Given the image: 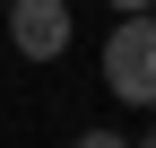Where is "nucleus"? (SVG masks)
I'll return each mask as SVG.
<instances>
[{"instance_id":"obj_1","label":"nucleus","mask_w":156,"mask_h":148,"mask_svg":"<svg viewBox=\"0 0 156 148\" xmlns=\"http://www.w3.org/2000/svg\"><path fill=\"white\" fill-rule=\"evenodd\" d=\"M104 87L122 105H156V26L147 17H122L104 44Z\"/></svg>"},{"instance_id":"obj_2","label":"nucleus","mask_w":156,"mask_h":148,"mask_svg":"<svg viewBox=\"0 0 156 148\" xmlns=\"http://www.w3.org/2000/svg\"><path fill=\"white\" fill-rule=\"evenodd\" d=\"M9 44L26 52V61H61L69 9H61V0H9Z\"/></svg>"},{"instance_id":"obj_3","label":"nucleus","mask_w":156,"mask_h":148,"mask_svg":"<svg viewBox=\"0 0 156 148\" xmlns=\"http://www.w3.org/2000/svg\"><path fill=\"white\" fill-rule=\"evenodd\" d=\"M156 9V0H113V17H147Z\"/></svg>"},{"instance_id":"obj_4","label":"nucleus","mask_w":156,"mask_h":148,"mask_svg":"<svg viewBox=\"0 0 156 148\" xmlns=\"http://www.w3.org/2000/svg\"><path fill=\"white\" fill-rule=\"evenodd\" d=\"M78 148H122V131H87V139H78Z\"/></svg>"},{"instance_id":"obj_5","label":"nucleus","mask_w":156,"mask_h":148,"mask_svg":"<svg viewBox=\"0 0 156 148\" xmlns=\"http://www.w3.org/2000/svg\"><path fill=\"white\" fill-rule=\"evenodd\" d=\"M139 148H156V131H147V139H139Z\"/></svg>"},{"instance_id":"obj_6","label":"nucleus","mask_w":156,"mask_h":148,"mask_svg":"<svg viewBox=\"0 0 156 148\" xmlns=\"http://www.w3.org/2000/svg\"><path fill=\"white\" fill-rule=\"evenodd\" d=\"M147 26H156V9H147Z\"/></svg>"}]
</instances>
